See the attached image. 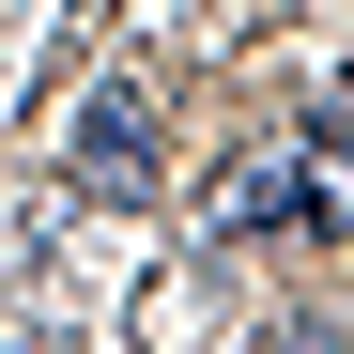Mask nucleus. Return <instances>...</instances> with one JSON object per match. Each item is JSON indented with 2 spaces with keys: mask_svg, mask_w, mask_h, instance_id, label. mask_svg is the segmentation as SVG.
Instances as JSON below:
<instances>
[{
  "mask_svg": "<svg viewBox=\"0 0 354 354\" xmlns=\"http://www.w3.org/2000/svg\"><path fill=\"white\" fill-rule=\"evenodd\" d=\"M216 216L247 231V247H262V231H354V77H324L308 108H292V124L231 169Z\"/></svg>",
  "mask_w": 354,
  "mask_h": 354,
  "instance_id": "nucleus-1",
  "label": "nucleus"
},
{
  "mask_svg": "<svg viewBox=\"0 0 354 354\" xmlns=\"http://www.w3.org/2000/svg\"><path fill=\"white\" fill-rule=\"evenodd\" d=\"M139 154H154V93L108 77V93L77 108V201H139Z\"/></svg>",
  "mask_w": 354,
  "mask_h": 354,
  "instance_id": "nucleus-2",
  "label": "nucleus"
},
{
  "mask_svg": "<svg viewBox=\"0 0 354 354\" xmlns=\"http://www.w3.org/2000/svg\"><path fill=\"white\" fill-rule=\"evenodd\" d=\"M262 354H339V339H324V324H292V339H262Z\"/></svg>",
  "mask_w": 354,
  "mask_h": 354,
  "instance_id": "nucleus-3",
  "label": "nucleus"
},
{
  "mask_svg": "<svg viewBox=\"0 0 354 354\" xmlns=\"http://www.w3.org/2000/svg\"><path fill=\"white\" fill-rule=\"evenodd\" d=\"M16 354H31V339H16Z\"/></svg>",
  "mask_w": 354,
  "mask_h": 354,
  "instance_id": "nucleus-4",
  "label": "nucleus"
}]
</instances>
